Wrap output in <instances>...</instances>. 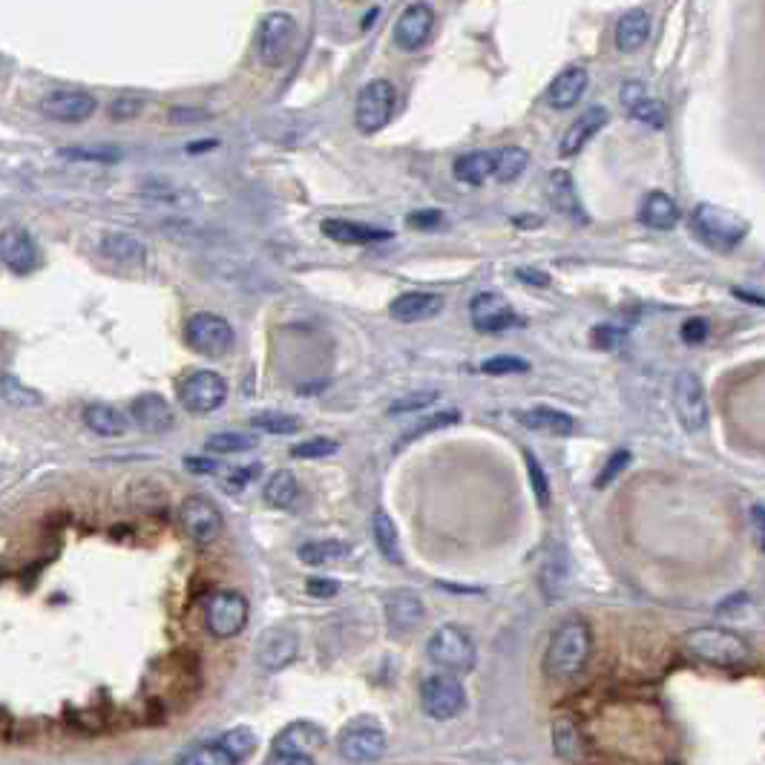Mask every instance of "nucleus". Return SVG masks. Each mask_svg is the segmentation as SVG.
<instances>
[{"instance_id": "23", "label": "nucleus", "mask_w": 765, "mask_h": 765, "mask_svg": "<svg viewBox=\"0 0 765 765\" xmlns=\"http://www.w3.org/2000/svg\"><path fill=\"white\" fill-rule=\"evenodd\" d=\"M587 70L584 67H567V70H561L553 78V84L547 87V104L553 107V110H570V107H576L581 101V95L587 90Z\"/></svg>"}, {"instance_id": "25", "label": "nucleus", "mask_w": 765, "mask_h": 765, "mask_svg": "<svg viewBox=\"0 0 765 765\" xmlns=\"http://www.w3.org/2000/svg\"><path fill=\"white\" fill-rule=\"evenodd\" d=\"M607 118H610V113H607L604 107H590V110H584V113L567 127V133H564V139H561V156H576V153H581L584 144L593 139L604 124H607Z\"/></svg>"}, {"instance_id": "37", "label": "nucleus", "mask_w": 765, "mask_h": 765, "mask_svg": "<svg viewBox=\"0 0 765 765\" xmlns=\"http://www.w3.org/2000/svg\"><path fill=\"white\" fill-rule=\"evenodd\" d=\"M239 757L233 754L225 742H202L196 748H190L185 757L179 760V765H236Z\"/></svg>"}, {"instance_id": "9", "label": "nucleus", "mask_w": 765, "mask_h": 765, "mask_svg": "<svg viewBox=\"0 0 765 765\" xmlns=\"http://www.w3.org/2000/svg\"><path fill=\"white\" fill-rule=\"evenodd\" d=\"M228 397V383L216 371H193L179 383V403L190 415H210Z\"/></svg>"}, {"instance_id": "31", "label": "nucleus", "mask_w": 765, "mask_h": 765, "mask_svg": "<svg viewBox=\"0 0 765 765\" xmlns=\"http://www.w3.org/2000/svg\"><path fill=\"white\" fill-rule=\"evenodd\" d=\"M101 254L118 262V265H139L147 254V248H144L141 239L130 236V233H107L101 239Z\"/></svg>"}, {"instance_id": "18", "label": "nucleus", "mask_w": 765, "mask_h": 765, "mask_svg": "<svg viewBox=\"0 0 765 765\" xmlns=\"http://www.w3.org/2000/svg\"><path fill=\"white\" fill-rule=\"evenodd\" d=\"M0 259L12 274L26 277L38 268V245L24 228H9L0 239Z\"/></svg>"}, {"instance_id": "14", "label": "nucleus", "mask_w": 765, "mask_h": 765, "mask_svg": "<svg viewBox=\"0 0 765 765\" xmlns=\"http://www.w3.org/2000/svg\"><path fill=\"white\" fill-rule=\"evenodd\" d=\"M98 101L84 90H52L41 101V113L61 124H84L95 116Z\"/></svg>"}, {"instance_id": "28", "label": "nucleus", "mask_w": 765, "mask_h": 765, "mask_svg": "<svg viewBox=\"0 0 765 765\" xmlns=\"http://www.w3.org/2000/svg\"><path fill=\"white\" fill-rule=\"evenodd\" d=\"M639 219L642 225H648L653 231H671L673 225L679 222V205L673 202L668 193H648L642 208H639Z\"/></svg>"}, {"instance_id": "30", "label": "nucleus", "mask_w": 765, "mask_h": 765, "mask_svg": "<svg viewBox=\"0 0 765 765\" xmlns=\"http://www.w3.org/2000/svg\"><path fill=\"white\" fill-rule=\"evenodd\" d=\"M495 167H498L495 153H489V150H475V153L461 156V159L455 162V167H452V173H455V179L464 182V185L481 187L489 176H495Z\"/></svg>"}, {"instance_id": "27", "label": "nucleus", "mask_w": 765, "mask_h": 765, "mask_svg": "<svg viewBox=\"0 0 765 765\" xmlns=\"http://www.w3.org/2000/svg\"><path fill=\"white\" fill-rule=\"evenodd\" d=\"M323 233L328 239L343 242V245H371V242L392 239V231L371 228V225H363V222H348V219H325Z\"/></svg>"}, {"instance_id": "43", "label": "nucleus", "mask_w": 765, "mask_h": 765, "mask_svg": "<svg viewBox=\"0 0 765 765\" xmlns=\"http://www.w3.org/2000/svg\"><path fill=\"white\" fill-rule=\"evenodd\" d=\"M458 420H461V412H458V409H446V412H438V415H429V418H423L418 426H412V429L403 435V443L418 441L426 432H438V429L452 426V423H458ZM403 443H400V446H403Z\"/></svg>"}, {"instance_id": "12", "label": "nucleus", "mask_w": 765, "mask_h": 765, "mask_svg": "<svg viewBox=\"0 0 765 765\" xmlns=\"http://www.w3.org/2000/svg\"><path fill=\"white\" fill-rule=\"evenodd\" d=\"M340 754L351 763H377L386 754V734L374 719H354L340 734Z\"/></svg>"}, {"instance_id": "6", "label": "nucleus", "mask_w": 765, "mask_h": 765, "mask_svg": "<svg viewBox=\"0 0 765 765\" xmlns=\"http://www.w3.org/2000/svg\"><path fill=\"white\" fill-rule=\"evenodd\" d=\"M297 41V21L288 12H268L256 29V52L265 67H282Z\"/></svg>"}, {"instance_id": "29", "label": "nucleus", "mask_w": 765, "mask_h": 765, "mask_svg": "<svg viewBox=\"0 0 765 765\" xmlns=\"http://www.w3.org/2000/svg\"><path fill=\"white\" fill-rule=\"evenodd\" d=\"M648 38L650 15L645 9H630L616 24V47H619V52H636L639 47H645Z\"/></svg>"}, {"instance_id": "16", "label": "nucleus", "mask_w": 765, "mask_h": 765, "mask_svg": "<svg viewBox=\"0 0 765 765\" xmlns=\"http://www.w3.org/2000/svg\"><path fill=\"white\" fill-rule=\"evenodd\" d=\"M469 317H472V325L484 334H498V331L521 325V317L512 311L510 302L504 300L501 294H492V291H484L472 300Z\"/></svg>"}, {"instance_id": "39", "label": "nucleus", "mask_w": 765, "mask_h": 765, "mask_svg": "<svg viewBox=\"0 0 765 765\" xmlns=\"http://www.w3.org/2000/svg\"><path fill=\"white\" fill-rule=\"evenodd\" d=\"M256 443H259V438L242 435V432H219V435H210L205 441V452H210V455H242V452L256 449Z\"/></svg>"}, {"instance_id": "51", "label": "nucleus", "mask_w": 765, "mask_h": 765, "mask_svg": "<svg viewBox=\"0 0 765 765\" xmlns=\"http://www.w3.org/2000/svg\"><path fill=\"white\" fill-rule=\"evenodd\" d=\"M679 337H682V343H688V346H699V343L708 337V320H702V317L685 320L682 328H679Z\"/></svg>"}, {"instance_id": "33", "label": "nucleus", "mask_w": 765, "mask_h": 765, "mask_svg": "<svg viewBox=\"0 0 765 765\" xmlns=\"http://www.w3.org/2000/svg\"><path fill=\"white\" fill-rule=\"evenodd\" d=\"M297 495H300V484H297V475L291 469H277L262 489L265 504L274 507V510H288L297 501Z\"/></svg>"}, {"instance_id": "41", "label": "nucleus", "mask_w": 765, "mask_h": 765, "mask_svg": "<svg viewBox=\"0 0 765 765\" xmlns=\"http://www.w3.org/2000/svg\"><path fill=\"white\" fill-rule=\"evenodd\" d=\"M251 426L268 435H294L302 429V420L288 412H259L251 418Z\"/></svg>"}, {"instance_id": "53", "label": "nucleus", "mask_w": 765, "mask_h": 765, "mask_svg": "<svg viewBox=\"0 0 765 765\" xmlns=\"http://www.w3.org/2000/svg\"><path fill=\"white\" fill-rule=\"evenodd\" d=\"M139 110H141L139 98H133V95H121L118 101H113V107H110V116L118 118V121H124V118L139 116Z\"/></svg>"}, {"instance_id": "45", "label": "nucleus", "mask_w": 765, "mask_h": 765, "mask_svg": "<svg viewBox=\"0 0 765 765\" xmlns=\"http://www.w3.org/2000/svg\"><path fill=\"white\" fill-rule=\"evenodd\" d=\"M630 116L636 118V121H642V124H648V127H665L668 124V107L662 104V101H656V98H645L642 104H636L633 110H630Z\"/></svg>"}, {"instance_id": "35", "label": "nucleus", "mask_w": 765, "mask_h": 765, "mask_svg": "<svg viewBox=\"0 0 765 765\" xmlns=\"http://www.w3.org/2000/svg\"><path fill=\"white\" fill-rule=\"evenodd\" d=\"M61 159L78 164H116L121 162V150L113 144H75L58 150Z\"/></svg>"}, {"instance_id": "3", "label": "nucleus", "mask_w": 765, "mask_h": 765, "mask_svg": "<svg viewBox=\"0 0 765 765\" xmlns=\"http://www.w3.org/2000/svg\"><path fill=\"white\" fill-rule=\"evenodd\" d=\"M691 228H694V233L705 245L719 248V251H731V248H737L742 239H745L748 222L742 216H737L734 210L702 202L691 213Z\"/></svg>"}, {"instance_id": "32", "label": "nucleus", "mask_w": 765, "mask_h": 765, "mask_svg": "<svg viewBox=\"0 0 765 765\" xmlns=\"http://www.w3.org/2000/svg\"><path fill=\"white\" fill-rule=\"evenodd\" d=\"M84 423H87V429H93L95 435H101V438H121L127 432V418L107 403L87 406L84 409Z\"/></svg>"}, {"instance_id": "58", "label": "nucleus", "mask_w": 765, "mask_h": 765, "mask_svg": "<svg viewBox=\"0 0 765 765\" xmlns=\"http://www.w3.org/2000/svg\"><path fill=\"white\" fill-rule=\"evenodd\" d=\"M208 113L205 110H193V107H173L170 110V121L173 124H193V121H205Z\"/></svg>"}, {"instance_id": "61", "label": "nucleus", "mask_w": 765, "mask_h": 765, "mask_svg": "<svg viewBox=\"0 0 765 765\" xmlns=\"http://www.w3.org/2000/svg\"><path fill=\"white\" fill-rule=\"evenodd\" d=\"M515 277L521 282H533V285H550V277L544 271H535V268H518Z\"/></svg>"}, {"instance_id": "36", "label": "nucleus", "mask_w": 765, "mask_h": 765, "mask_svg": "<svg viewBox=\"0 0 765 765\" xmlns=\"http://www.w3.org/2000/svg\"><path fill=\"white\" fill-rule=\"evenodd\" d=\"M553 745H556L558 757H564V760H570V763H581V757H584V742H581L579 728H576V722L567 717H561L553 725Z\"/></svg>"}, {"instance_id": "20", "label": "nucleus", "mask_w": 765, "mask_h": 765, "mask_svg": "<svg viewBox=\"0 0 765 765\" xmlns=\"http://www.w3.org/2000/svg\"><path fill=\"white\" fill-rule=\"evenodd\" d=\"M386 622L395 633H412L426 622V607L415 590H392L386 599Z\"/></svg>"}, {"instance_id": "47", "label": "nucleus", "mask_w": 765, "mask_h": 765, "mask_svg": "<svg viewBox=\"0 0 765 765\" xmlns=\"http://www.w3.org/2000/svg\"><path fill=\"white\" fill-rule=\"evenodd\" d=\"M481 371L484 374H527L530 371V363L524 357H512V354H498V357H489L481 363Z\"/></svg>"}, {"instance_id": "57", "label": "nucleus", "mask_w": 765, "mask_h": 765, "mask_svg": "<svg viewBox=\"0 0 765 765\" xmlns=\"http://www.w3.org/2000/svg\"><path fill=\"white\" fill-rule=\"evenodd\" d=\"M648 95H645V87L639 84V81H630V84H625L622 87V104H625L627 110H633L636 104H642Z\"/></svg>"}, {"instance_id": "1", "label": "nucleus", "mask_w": 765, "mask_h": 765, "mask_svg": "<svg viewBox=\"0 0 765 765\" xmlns=\"http://www.w3.org/2000/svg\"><path fill=\"white\" fill-rule=\"evenodd\" d=\"M590 653H593L590 627L581 619H570L553 633L547 653H544V668L556 679H573L584 671Z\"/></svg>"}, {"instance_id": "34", "label": "nucleus", "mask_w": 765, "mask_h": 765, "mask_svg": "<svg viewBox=\"0 0 765 765\" xmlns=\"http://www.w3.org/2000/svg\"><path fill=\"white\" fill-rule=\"evenodd\" d=\"M371 533H374V541H377V547H380V553L386 561H392V564H403V550H400V538H397V527L395 521L386 515L383 510L374 512V518H371Z\"/></svg>"}, {"instance_id": "21", "label": "nucleus", "mask_w": 765, "mask_h": 765, "mask_svg": "<svg viewBox=\"0 0 765 765\" xmlns=\"http://www.w3.org/2000/svg\"><path fill=\"white\" fill-rule=\"evenodd\" d=\"M130 415H133L141 432H147V435H162L173 426V409L156 392H144V395L136 397L130 403Z\"/></svg>"}, {"instance_id": "46", "label": "nucleus", "mask_w": 765, "mask_h": 765, "mask_svg": "<svg viewBox=\"0 0 765 765\" xmlns=\"http://www.w3.org/2000/svg\"><path fill=\"white\" fill-rule=\"evenodd\" d=\"M438 397H441V392H415V395L400 397L389 406V415H412V412L418 415L423 409H429Z\"/></svg>"}, {"instance_id": "49", "label": "nucleus", "mask_w": 765, "mask_h": 765, "mask_svg": "<svg viewBox=\"0 0 765 765\" xmlns=\"http://www.w3.org/2000/svg\"><path fill=\"white\" fill-rule=\"evenodd\" d=\"M627 464H630V452L627 449H619V452H613L610 458H607V464H604V469L596 475V489H604V487H610L622 472L627 469Z\"/></svg>"}, {"instance_id": "24", "label": "nucleus", "mask_w": 765, "mask_h": 765, "mask_svg": "<svg viewBox=\"0 0 765 765\" xmlns=\"http://www.w3.org/2000/svg\"><path fill=\"white\" fill-rule=\"evenodd\" d=\"M515 420H518L524 429L547 432V435H556V438H567V435L576 432V420L570 418L567 412H558V409H550V406L521 409V412H515Z\"/></svg>"}, {"instance_id": "42", "label": "nucleus", "mask_w": 765, "mask_h": 765, "mask_svg": "<svg viewBox=\"0 0 765 765\" xmlns=\"http://www.w3.org/2000/svg\"><path fill=\"white\" fill-rule=\"evenodd\" d=\"M0 397H3L9 406H15V409H29V406H41V403H44V397L38 395L35 389L24 386L21 380H15L12 374H6V377L0 380Z\"/></svg>"}, {"instance_id": "40", "label": "nucleus", "mask_w": 765, "mask_h": 765, "mask_svg": "<svg viewBox=\"0 0 765 765\" xmlns=\"http://www.w3.org/2000/svg\"><path fill=\"white\" fill-rule=\"evenodd\" d=\"M348 556V544L343 541H308L300 547V558L305 564H331V561H340V558Z\"/></svg>"}, {"instance_id": "4", "label": "nucleus", "mask_w": 765, "mask_h": 765, "mask_svg": "<svg viewBox=\"0 0 765 765\" xmlns=\"http://www.w3.org/2000/svg\"><path fill=\"white\" fill-rule=\"evenodd\" d=\"M426 656H429L438 668H443V671L469 673L475 668L478 650H475V642H472V636L466 633L464 627L443 625L429 636V642H426Z\"/></svg>"}, {"instance_id": "52", "label": "nucleus", "mask_w": 765, "mask_h": 765, "mask_svg": "<svg viewBox=\"0 0 765 765\" xmlns=\"http://www.w3.org/2000/svg\"><path fill=\"white\" fill-rule=\"evenodd\" d=\"M406 222H409L412 228H418V231H435L443 222V213L441 210H420V213L406 216Z\"/></svg>"}, {"instance_id": "19", "label": "nucleus", "mask_w": 765, "mask_h": 765, "mask_svg": "<svg viewBox=\"0 0 765 765\" xmlns=\"http://www.w3.org/2000/svg\"><path fill=\"white\" fill-rule=\"evenodd\" d=\"M323 745L325 731L320 725H314V722H294V725H288L277 737L274 754H277V760H282V757H311Z\"/></svg>"}, {"instance_id": "8", "label": "nucleus", "mask_w": 765, "mask_h": 765, "mask_svg": "<svg viewBox=\"0 0 765 765\" xmlns=\"http://www.w3.org/2000/svg\"><path fill=\"white\" fill-rule=\"evenodd\" d=\"M420 705L432 719H452L464 711L466 691L458 676L432 673L420 685Z\"/></svg>"}, {"instance_id": "48", "label": "nucleus", "mask_w": 765, "mask_h": 765, "mask_svg": "<svg viewBox=\"0 0 765 765\" xmlns=\"http://www.w3.org/2000/svg\"><path fill=\"white\" fill-rule=\"evenodd\" d=\"M334 452H337V443L331 441V438H311V441L291 446V458H302V461L325 458V455H334Z\"/></svg>"}, {"instance_id": "26", "label": "nucleus", "mask_w": 765, "mask_h": 765, "mask_svg": "<svg viewBox=\"0 0 765 765\" xmlns=\"http://www.w3.org/2000/svg\"><path fill=\"white\" fill-rule=\"evenodd\" d=\"M547 196H550L553 208H556L561 216H567V219H573V222H587L584 208H581L579 202V193H576V185H573V176H570L567 170H553V173H550Z\"/></svg>"}, {"instance_id": "50", "label": "nucleus", "mask_w": 765, "mask_h": 765, "mask_svg": "<svg viewBox=\"0 0 765 765\" xmlns=\"http://www.w3.org/2000/svg\"><path fill=\"white\" fill-rule=\"evenodd\" d=\"M222 742L231 748L239 760H245V757H248V754L256 748V737L248 731V728H236V731H231V734H228Z\"/></svg>"}, {"instance_id": "15", "label": "nucleus", "mask_w": 765, "mask_h": 765, "mask_svg": "<svg viewBox=\"0 0 765 765\" xmlns=\"http://www.w3.org/2000/svg\"><path fill=\"white\" fill-rule=\"evenodd\" d=\"M435 32V9L429 3H409L395 24V47L403 52L420 49Z\"/></svg>"}, {"instance_id": "17", "label": "nucleus", "mask_w": 765, "mask_h": 765, "mask_svg": "<svg viewBox=\"0 0 765 765\" xmlns=\"http://www.w3.org/2000/svg\"><path fill=\"white\" fill-rule=\"evenodd\" d=\"M300 653V636L288 627H274L259 639V650H256V662L268 673H277L282 668H288Z\"/></svg>"}, {"instance_id": "56", "label": "nucleus", "mask_w": 765, "mask_h": 765, "mask_svg": "<svg viewBox=\"0 0 765 765\" xmlns=\"http://www.w3.org/2000/svg\"><path fill=\"white\" fill-rule=\"evenodd\" d=\"M337 581L331 579H311L308 581V593L314 596V599H331V596H337Z\"/></svg>"}, {"instance_id": "60", "label": "nucleus", "mask_w": 765, "mask_h": 765, "mask_svg": "<svg viewBox=\"0 0 765 765\" xmlns=\"http://www.w3.org/2000/svg\"><path fill=\"white\" fill-rule=\"evenodd\" d=\"M185 466L190 472H196V475H213L219 464L216 461H208V458H187Z\"/></svg>"}, {"instance_id": "62", "label": "nucleus", "mask_w": 765, "mask_h": 765, "mask_svg": "<svg viewBox=\"0 0 765 765\" xmlns=\"http://www.w3.org/2000/svg\"><path fill=\"white\" fill-rule=\"evenodd\" d=\"M734 297H740V300H748V302H757V305H765L763 297H751V294H745V291H740V288L734 291Z\"/></svg>"}, {"instance_id": "5", "label": "nucleus", "mask_w": 765, "mask_h": 765, "mask_svg": "<svg viewBox=\"0 0 765 765\" xmlns=\"http://www.w3.org/2000/svg\"><path fill=\"white\" fill-rule=\"evenodd\" d=\"M185 343L196 354L202 357H210V360H219L225 357L228 351L236 343V334H233L231 323L219 314H210V311H199V314H190L185 323Z\"/></svg>"}, {"instance_id": "44", "label": "nucleus", "mask_w": 765, "mask_h": 765, "mask_svg": "<svg viewBox=\"0 0 765 765\" xmlns=\"http://www.w3.org/2000/svg\"><path fill=\"white\" fill-rule=\"evenodd\" d=\"M524 461H527V472H530V487H533L535 501H538L541 510H547V507H550V481H547V472L541 469L538 458H535L530 449L524 452Z\"/></svg>"}, {"instance_id": "10", "label": "nucleus", "mask_w": 765, "mask_h": 765, "mask_svg": "<svg viewBox=\"0 0 765 765\" xmlns=\"http://www.w3.org/2000/svg\"><path fill=\"white\" fill-rule=\"evenodd\" d=\"M248 602L245 596L233 593V590H216L210 593L205 604V625L216 639H231L236 633H242L248 625Z\"/></svg>"}, {"instance_id": "13", "label": "nucleus", "mask_w": 765, "mask_h": 765, "mask_svg": "<svg viewBox=\"0 0 765 765\" xmlns=\"http://www.w3.org/2000/svg\"><path fill=\"white\" fill-rule=\"evenodd\" d=\"M182 527H185V533L190 541H196V544H202V547H208L213 544L222 530H225V518H222V512L219 507L205 498V495H190L185 498V504H182Z\"/></svg>"}, {"instance_id": "22", "label": "nucleus", "mask_w": 765, "mask_h": 765, "mask_svg": "<svg viewBox=\"0 0 765 765\" xmlns=\"http://www.w3.org/2000/svg\"><path fill=\"white\" fill-rule=\"evenodd\" d=\"M443 311L441 294H429V291H406L389 305V314L395 317L397 323H423L432 320Z\"/></svg>"}, {"instance_id": "2", "label": "nucleus", "mask_w": 765, "mask_h": 765, "mask_svg": "<svg viewBox=\"0 0 765 765\" xmlns=\"http://www.w3.org/2000/svg\"><path fill=\"white\" fill-rule=\"evenodd\" d=\"M682 642H685V650L694 653L696 659L717 665V668H737L751 656V648L740 633L725 630V627H694L685 633Z\"/></svg>"}, {"instance_id": "11", "label": "nucleus", "mask_w": 765, "mask_h": 765, "mask_svg": "<svg viewBox=\"0 0 765 765\" xmlns=\"http://www.w3.org/2000/svg\"><path fill=\"white\" fill-rule=\"evenodd\" d=\"M673 409L685 432H702L708 426V400L694 371H679L673 377Z\"/></svg>"}, {"instance_id": "38", "label": "nucleus", "mask_w": 765, "mask_h": 765, "mask_svg": "<svg viewBox=\"0 0 765 765\" xmlns=\"http://www.w3.org/2000/svg\"><path fill=\"white\" fill-rule=\"evenodd\" d=\"M495 159H498L495 179H498V182H504V185H510V182H515V179L527 170V164H530V153H527L524 147H504V150H498V153H495Z\"/></svg>"}, {"instance_id": "54", "label": "nucleus", "mask_w": 765, "mask_h": 765, "mask_svg": "<svg viewBox=\"0 0 765 765\" xmlns=\"http://www.w3.org/2000/svg\"><path fill=\"white\" fill-rule=\"evenodd\" d=\"M622 331L619 328H610V325H602V328H596L593 331V343L599 348H616L619 343H622Z\"/></svg>"}, {"instance_id": "55", "label": "nucleus", "mask_w": 765, "mask_h": 765, "mask_svg": "<svg viewBox=\"0 0 765 765\" xmlns=\"http://www.w3.org/2000/svg\"><path fill=\"white\" fill-rule=\"evenodd\" d=\"M256 475H259V466H248V469H239V472H233L231 478L225 481V492H239V489L245 487L248 481H254Z\"/></svg>"}, {"instance_id": "7", "label": "nucleus", "mask_w": 765, "mask_h": 765, "mask_svg": "<svg viewBox=\"0 0 765 765\" xmlns=\"http://www.w3.org/2000/svg\"><path fill=\"white\" fill-rule=\"evenodd\" d=\"M395 107V87H392L386 78H374V81H369V84L360 90L357 104H354L357 130H363V133H380V130L392 121V116H395Z\"/></svg>"}, {"instance_id": "63", "label": "nucleus", "mask_w": 765, "mask_h": 765, "mask_svg": "<svg viewBox=\"0 0 765 765\" xmlns=\"http://www.w3.org/2000/svg\"><path fill=\"white\" fill-rule=\"evenodd\" d=\"M208 147H216V141H202V144H190L187 150H190V153H196V150H208Z\"/></svg>"}, {"instance_id": "59", "label": "nucleus", "mask_w": 765, "mask_h": 765, "mask_svg": "<svg viewBox=\"0 0 765 765\" xmlns=\"http://www.w3.org/2000/svg\"><path fill=\"white\" fill-rule=\"evenodd\" d=\"M751 527H754V538H757V547L765 553V507H751Z\"/></svg>"}]
</instances>
